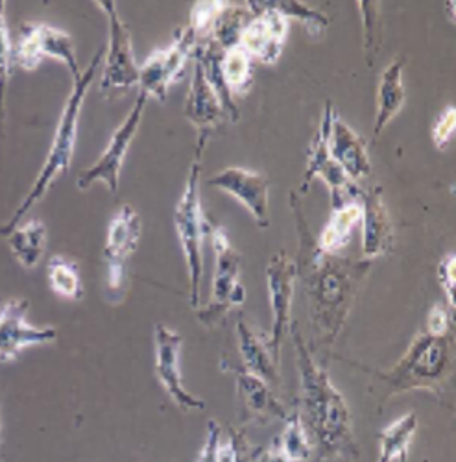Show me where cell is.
Wrapping results in <instances>:
<instances>
[{"mask_svg": "<svg viewBox=\"0 0 456 462\" xmlns=\"http://www.w3.org/2000/svg\"><path fill=\"white\" fill-rule=\"evenodd\" d=\"M47 278L50 289L65 298L78 301L84 298V283L80 276V268L72 259L65 255H54L47 264Z\"/></svg>", "mask_w": 456, "mask_h": 462, "instance_id": "obj_28", "label": "cell"}, {"mask_svg": "<svg viewBox=\"0 0 456 462\" xmlns=\"http://www.w3.org/2000/svg\"><path fill=\"white\" fill-rule=\"evenodd\" d=\"M181 346L183 337L163 324L154 328V348H156V374L165 393L170 400L185 412L205 409V402L188 393L181 379Z\"/></svg>", "mask_w": 456, "mask_h": 462, "instance_id": "obj_15", "label": "cell"}, {"mask_svg": "<svg viewBox=\"0 0 456 462\" xmlns=\"http://www.w3.org/2000/svg\"><path fill=\"white\" fill-rule=\"evenodd\" d=\"M438 280H440L442 291L445 294V300L452 311L454 310V287H456V257H454V254H449L447 257H443L440 261Z\"/></svg>", "mask_w": 456, "mask_h": 462, "instance_id": "obj_36", "label": "cell"}, {"mask_svg": "<svg viewBox=\"0 0 456 462\" xmlns=\"http://www.w3.org/2000/svg\"><path fill=\"white\" fill-rule=\"evenodd\" d=\"M102 56H104V51H98L96 56L93 58V61L89 63V67L86 69V72L80 76L78 80H74L72 91L63 107L61 119L58 123V128H56L52 144L49 148L43 169L40 174H37L33 187L30 189V192L23 200V204L17 208V211L12 215V218L5 226H0V236L3 237H6L12 229H15L21 224V220L26 217V213L47 195L49 189L59 176L68 172L70 162L74 156V148H76V137H78V123H80V115H82V106H84L87 91L95 80L96 70L102 63Z\"/></svg>", "mask_w": 456, "mask_h": 462, "instance_id": "obj_2", "label": "cell"}, {"mask_svg": "<svg viewBox=\"0 0 456 462\" xmlns=\"http://www.w3.org/2000/svg\"><path fill=\"white\" fill-rule=\"evenodd\" d=\"M452 311H447L443 303H434L427 317V333L434 337H445L451 329Z\"/></svg>", "mask_w": 456, "mask_h": 462, "instance_id": "obj_37", "label": "cell"}, {"mask_svg": "<svg viewBox=\"0 0 456 462\" xmlns=\"http://www.w3.org/2000/svg\"><path fill=\"white\" fill-rule=\"evenodd\" d=\"M227 6V3H218V0H211V3H196L193 12H191V26L193 32L196 33L198 42H207V37L216 23V19L220 17V14L223 12V8Z\"/></svg>", "mask_w": 456, "mask_h": 462, "instance_id": "obj_34", "label": "cell"}, {"mask_svg": "<svg viewBox=\"0 0 456 462\" xmlns=\"http://www.w3.org/2000/svg\"><path fill=\"white\" fill-rule=\"evenodd\" d=\"M456 130V109L449 106L433 126V141L438 150H445Z\"/></svg>", "mask_w": 456, "mask_h": 462, "instance_id": "obj_35", "label": "cell"}, {"mask_svg": "<svg viewBox=\"0 0 456 462\" xmlns=\"http://www.w3.org/2000/svg\"><path fill=\"white\" fill-rule=\"evenodd\" d=\"M251 19H253V14L250 12L248 6H230V3H227L220 17L216 19L207 42L216 43L222 51L237 45L242 30Z\"/></svg>", "mask_w": 456, "mask_h": 462, "instance_id": "obj_29", "label": "cell"}, {"mask_svg": "<svg viewBox=\"0 0 456 462\" xmlns=\"http://www.w3.org/2000/svg\"><path fill=\"white\" fill-rule=\"evenodd\" d=\"M6 239L12 254L26 271H32L41 263L47 250V227L41 220L33 218L23 226H17L10 231Z\"/></svg>", "mask_w": 456, "mask_h": 462, "instance_id": "obj_25", "label": "cell"}, {"mask_svg": "<svg viewBox=\"0 0 456 462\" xmlns=\"http://www.w3.org/2000/svg\"><path fill=\"white\" fill-rule=\"evenodd\" d=\"M14 67V45L6 23V3H0V109L5 107V95Z\"/></svg>", "mask_w": 456, "mask_h": 462, "instance_id": "obj_33", "label": "cell"}, {"mask_svg": "<svg viewBox=\"0 0 456 462\" xmlns=\"http://www.w3.org/2000/svg\"><path fill=\"white\" fill-rule=\"evenodd\" d=\"M198 37L191 26L179 28L169 47L151 52L139 67V88L146 97L167 102L169 89L181 79L187 61L195 56Z\"/></svg>", "mask_w": 456, "mask_h": 462, "instance_id": "obj_7", "label": "cell"}, {"mask_svg": "<svg viewBox=\"0 0 456 462\" xmlns=\"http://www.w3.org/2000/svg\"><path fill=\"white\" fill-rule=\"evenodd\" d=\"M30 310L28 300H8L0 310V361L10 363L30 346L49 344L58 338V331L50 326L35 328L28 324L26 313Z\"/></svg>", "mask_w": 456, "mask_h": 462, "instance_id": "obj_17", "label": "cell"}, {"mask_svg": "<svg viewBox=\"0 0 456 462\" xmlns=\"http://www.w3.org/2000/svg\"><path fill=\"white\" fill-rule=\"evenodd\" d=\"M222 428L216 420H211L209 426H207V439L204 442V448L198 455L196 462H218V446L222 440Z\"/></svg>", "mask_w": 456, "mask_h": 462, "instance_id": "obj_38", "label": "cell"}, {"mask_svg": "<svg viewBox=\"0 0 456 462\" xmlns=\"http://www.w3.org/2000/svg\"><path fill=\"white\" fill-rule=\"evenodd\" d=\"M45 56L65 63L72 74V80H78L82 76L78 60H76L74 42L67 32L41 23L23 24L17 47L14 49V63L24 70H35Z\"/></svg>", "mask_w": 456, "mask_h": 462, "instance_id": "obj_10", "label": "cell"}, {"mask_svg": "<svg viewBox=\"0 0 456 462\" xmlns=\"http://www.w3.org/2000/svg\"><path fill=\"white\" fill-rule=\"evenodd\" d=\"M237 335H239V352L244 363V370L264 379L266 383H278L279 372H278V363L270 350V344H266L255 333V329L246 322V319H241L237 322Z\"/></svg>", "mask_w": 456, "mask_h": 462, "instance_id": "obj_23", "label": "cell"}, {"mask_svg": "<svg viewBox=\"0 0 456 462\" xmlns=\"http://www.w3.org/2000/svg\"><path fill=\"white\" fill-rule=\"evenodd\" d=\"M297 278V264L285 252L276 254L269 264H266V287L270 296L272 310V333H270V350L279 365L281 344L292 324V300Z\"/></svg>", "mask_w": 456, "mask_h": 462, "instance_id": "obj_11", "label": "cell"}, {"mask_svg": "<svg viewBox=\"0 0 456 462\" xmlns=\"http://www.w3.org/2000/svg\"><path fill=\"white\" fill-rule=\"evenodd\" d=\"M141 231V217L128 204H124L109 222L104 246V259L107 264L105 282L111 292H119L124 285L128 261L139 246Z\"/></svg>", "mask_w": 456, "mask_h": 462, "instance_id": "obj_14", "label": "cell"}, {"mask_svg": "<svg viewBox=\"0 0 456 462\" xmlns=\"http://www.w3.org/2000/svg\"><path fill=\"white\" fill-rule=\"evenodd\" d=\"M253 460H255V462H290L288 457L285 455V451L281 449L278 439H274L269 448H264V449L257 451V453L253 455Z\"/></svg>", "mask_w": 456, "mask_h": 462, "instance_id": "obj_39", "label": "cell"}, {"mask_svg": "<svg viewBox=\"0 0 456 462\" xmlns=\"http://www.w3.org/2000/svg\"><path fill=\"white\" fill-rule=\"evenodd\" d=\"M264 6H269L276 12H279L281 15H285L288 21L296 19L297 23H301L303 26L307 28L309 35H322L329 24L327 15L320 14L318 10H313L306 5L296 3V0H262Z\"/></svg>", "mask_w": 456, "mask_h": 462, "instance_id": "obj_31", "label": "cell"}, {"mask_svg": "<svg viewBox=\"0 0 456 462\" xmlns=\"http://www.w3.org/2000/svg\"><path fill=\"white\" fill-rule=\"evenodd\" d=\"M220 69L223 82L233 97L248 93L253 84V60L241 45L222 51Z\"/></svg>", "mask_w": 456, "mask_h": 462, "instance_id": "obj_27", "label": "cell"}, {"mask_svg": "<svg viewBox=\"0 0 456 462\" xmlns=\"http://www.w3.org/2000/svg\"><path fill=\"white\" fill-rule=\"evenodd\" d=\"M359 202L362 206V255L371 261L390 250L394 241L392 222L381 187L360 190Z\"/></svg>", "mask_w": 456, "mask_h": 462, "instance_id": "obj_19", "label": "cell"}, {"mask_svg": "<svg viewBox=\"0 0 456 462\" xmlns=\"http://www.w3.org/2000/svg\"><path fill=\"white\" fill-rule=\"evenodd\" d=\"M297 370L301 377V420L318 442V449L325 458H357L359 444L355 440L353 418L342 393L331 383L311 357L306 340L299 331H292Z\"/></svg>", "mask_w": 456, "mask_h": 462, "instance_id": "obj_1", "label": "cell"}, {"mask_svg": "<svg viewBox=\"0 0 456 462\" xmlns=\"http://www.w3.org/2000/svg\"><path fill=\"white\" fill-rule=\"evenodd\" d=\"M146 93L139 91L133 107L130 109L128 117L124 119V123L113 132L109 144L105 146L104 153L98 158V162L86 169L80 176L76 185L78 189L86 190L91 185H95L96 181H102L109 190L111 195H117L119 187H121V171L124 165V160L128 156V150L139 132L141 121H142V115H144V107H146Z\"/></svg>", "mask_w": 456, "mask_h": 462, "instance_id": "obj_9", "label": "cell"}, {"mask_svg": "<svg viewBox=\"0 0 456 462\" xmlns=\"http://www.w3.org/2000/svg\"><path fill=\"white\" fill-rule=\"evenodd\" d=\"M452 357L451 340L429 333L417 335L385 381L394 394L405 391H433L443 381Z\"/></svg>", "mask_w": 456, "mask_h": 462, "instance_id": "obj_5", "label": "cell"}, {"mask_svg": "<svg viewBox=\"0 0 456 462\" xmlns=\"http://www.w3.org/2000/svg\"><path fill=\"white\" fill-rule=\"evenodd\" d=\"M237 444H239V453H237V462H255L253 460V451L250 448L248 439L244 437V433L237 431Z\"/></svg>", "mask_w": 456, "mask_h": 462, "instance_id": "obj_40", "label": "cell"}, {"mask_svg": "<svg viewBox=\"0 0 456 462\" xmlns=\"http://www.w3.org/2000/svg\"><path fill=\"white\" fill-rule=\"evenodd\" d=\"M276 439L290 462H306L311 458L313 446L309 440V431L299 412H292L287 416L285 431Z\"/></svg>", "mask_w": 456, "mask_h": 462, "instance_id": "obj_30", "label": "cell"}, {"mask_svg": "<svg viewBox=\"0 0 456 462\" xmlns=\"http://www.w3.org/2000/svg\"><path fill=\"white\" fill-rule=\"evenodd\" d=\"M209 185L239 200L255 218L259 227L270 226V180L255 171L227 167L209 178Z\"/></svg>", "mask_w": 456, "mask_h": 462, "instance_id": "obj_16", "label": "cell"}, {"mask_svg": "<svg viewBox=\"0 0 456 462\" xmlns=\"http://www.w3.org/2000/svg\"><path fill=\"white\" fill-rule=\"evenodd\" d=\"M405 61L394 60L383 72L377 88V113H375V137L381 135L390 121L403 109L406 93L403 84Z\"/></svg>", "mask_w": 456, "mask_h": 462, "instance_id": "obj_22", "label": "cell"}, {"mask_svg": "<svg viewBox=\"0 0 456 462\" xmlns=\"http://www.w3.org/2000/svg\"><path fill=\"white\" fill-rule=\"evenodd\" d=\"M0 435H3V420H0Z\"/></svg>", "mask_w": 456, "mask_h": 462, "instance_id": "obj_41", "label": "cell"}, {"mask_svg": "<svg viewBox=\"0 0 456 462\" xmlns=\"http://www.w3.org/2000/svg\"><path fill=\"white\" fill-rule=\"evenodd\" d=\"M359 10L364 17V54L368 65L371 67L383 42V24L378 21L381 8H378V3H359Z\"/></svg>", "mask_w": 456, "mask_h": 462, "instance_id": "obj_32", "label": "cell"}, {"mask_svg": "<svg viewBox=\"0 0 456 462\" xmlns=\"http://www.w3.org/2000/svg\"><path fill=\"white\" fill-rule=\"evenodd\" d=\"M200 162L195 160L174 213V224L187 264L188 283H191V305L195 310L200 307L204 280V241L207 236V218L204 217L200 200Z\"/></svg>", "mask_w": 456, "mask_h": 462, "instance_id": "obj_4", "label": "cell"}, {"mask_svg": "<svg viewBox=\"0 0 456 462\" xmlns=\"http://www.w3.org/2000/svg\"><path fill=\"white\" fill-rule=\"evenodd\" d=\"M96 6L105 14L109 26L107 52L104 60V70L100 89L107 93H124L139 86V65L135 63L132 35L128 26L119 15L117 5L113 0L96 3Z\"/></svg>", "mask_w": 456, "mask_h": 462, "instance_id": "obj_8", "label": "cell"}, {"mask_svg": "<svg viewBox=\"0 0 456 462\" xmlns=\"http://www.w3.org/2000/svg\"><path fill=\"white\" fill-rule=\"evenodd\" d=\"M334 115V107L331 102L325 104L324 115H322V125L320 130L316 132L311 148H309V162H307V171L306 176H303V192H306L311 185V181L315 178H322L329 190H331V202H333V209L346 204L350 200H357L360 189L348 178V174L342 171L333 158L329 156L327 150V128L329 123Z\"/></svg>", "mask_w": 456, "mask_h": 462, "instance_id": "obj_12", "label": "cell"}, {"mask_svg": "<svg viewBox=\"0 0 456 462\" xmlns=\"http://www.w3.org/2000/svg\"><path fill=\"white\" fill-rule=\"evenodd\" d=\"M301 261L303 264L297 271H309L307 287L316 329L324 338L334 340L350 315L355 298L357 266L334 255H325L316 246L309 255H301Z\"/></svg>", "mask_w": 456, "mask_h": 462, "instance_id": "obj_3", "label": "cell"}, {"mask_svg": "<svg viewBox=\"0 0 456 462\" xmlns=\"http://www.w3.org/2000/svg\"><path fill=\"white\" fill-rule=\"evenodd\" d=\"M237 394L242 403V411L251 418L262 423L270 420H287V411L281 402L270 391L269 383L264 379L250 374L248 370H235Z\"/></svg>", "mask_w": 456, "mask_h": 462, "instance_id": "obj_21", "label": "cell"}, {"mask_svg": "<svg viewBox=\"0 0 456 462\" xmlns=\"http://www.w3.org/2000/svg\"><path fill=\"white\" fill-rule=\"evenodd\" d=\"M246 5L253 19L242 30L237 45H241L251 60L274 65L283 52L290 21L279 12L264 6L262 0H251Z\"/></svg>", "mask_w": 456, "mask_h": 462, "instance_id": "obj_13", "label": "cell"}, {"mask_svg": "<svg viewBox=\"0 0 456 462\" xmlns=\"http://www.w3.org/2000/svg\"><path fill=\"white\" fill-rule=\"evenodd\" d=\"M195 67H193V79L191 88H188V95L185 100V119L191 123L198 134V144H196V162L202 160L204 148L207 146V141L216 132V128L222 125V121L227 117L216 93L205 80V74L202 69V63L196 56H193Z\"/></svg>", "mask_w": 456, "mask_h": 462, "instance_id": "obj_18", "label": "cell"}, {"mask_svg": "<svg viewBox=\"0 0 456 462\" xmlns=\"http://www.w3.org/2000/svg\"><path fill=\"white\" fill-rule=\"evenodd\" d=\"M211 241L214 250V274H213V291L211 301L198 310V319L202 324L213 328L218 324L230 310L239 307L244 301V287L241 285V268L242 257L233 248L230 237L222 226L211 229Z\"/></svg>", "mask_w": 456, "mask_h": 462, "instance_id": "obj_6", "label": "cell"}, {"mask_svg": "<svg viewBox=\"0 0 456 462\" xmlns=\"http://www.w3.org/2000/svg\"><path fill=\"white\" fill-rule=\"evenodd\" d=\"M327 150L333 162L351 181H362L371 172L368 150L360 135L334 113L327 128Z\"/></svg>", "mask_w": 456, "mask_h": 462, "instance_id": "obj_20", "label": "cell"}, {"mask_svg": "<svg viewBox=\"0 0 456 462\" xmlns=\"http://www.w3.org/2000/svg\"><path fill=\"white\" fill-rule=\"evenodd\" d=\"M417 430V416L414 412H406L401 418L390 421L387 428L378 433V457L377 462H406L408 460V446Z\"/></svg>", "mask_w": 456, "mask_h": 462, "instance_id": "obj_26", "label": "cell"}, {"mask_svg": "<svg viewBox=\"0 0 456 462\" xmlns=\"http://www.w3.org/2000/svg\"><path fill=\"white\" fill-rule=\"evenodd\" d=\"M360 220H362V206L359 199L334 208L318 237V243H316L318 252L325 255H336V252L346 248Z\"/></svg>", "mask_w": 456, "mask_h": 462, "instance_id": "obj_24", "label": "cell"}]
</instances>
